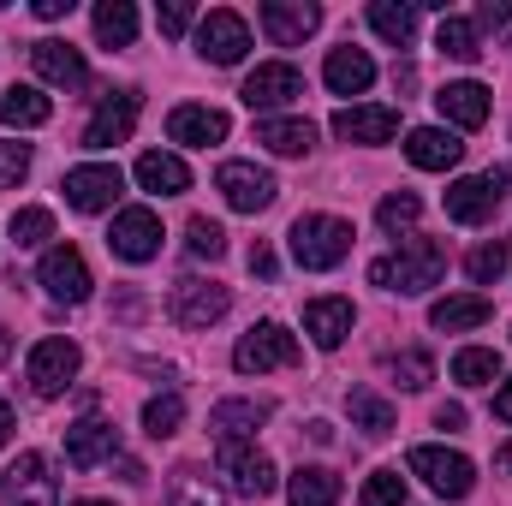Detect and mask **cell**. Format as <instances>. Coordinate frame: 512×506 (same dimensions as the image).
Returning <instances> with one entry per match:
<instances>
[{
	"label": "cell",
	"instance_id": "obj_50",
	"mask_svg": "<svg viewBox=\"0 0 512 506\" xmlns=\"http://www.w3.org/2000/svg\"><path fill=\"white\" fill-rule=\"evenodd\" d=\"M435 423L441 429H465V405H435Z\"/></svg>",
	"mask_w": 512,
	"mask_h": 506
},
{
	"label": "cell",
	"instance_id": "obj_23",
	"mask_svg": "<svg viewBox=\"0 0 512 506\" xmlns=\"http://www.w3.org/2000/svg\"><path fill=\"white\" fill-rule=\"evenodd\" d=\"M167 137L173 143H191V149H209L227 137V114L221 108H173L167 114Z\"/></svg>",
	"mask_w": 512,
	"mask_h": 506
},
{
	"label": "cell",
	"instance_id": "obj_24",
	"mask_svg": "<svg viewBox=\"0 0 512 506\" xmlns=\"http://www.w3.org/2000/svg\"><path fill=\"white\" fill-rule=\"evenodd\" d=\"M399 131V108H340L334 114V137L346 143H387Z\"/></svg>",
	"mask_w": 512,
	"mask_h": 506
},
{
	"label": "cell",
	"instance_id": "obj_44",
	"mask_svg": "<svg viewBox=\"0 0 512 506\" xmlns=\"http://www.w3.org/2000/svg\"><path fill=\"white\" fill-rule=\"evenodd\" d=\"M364 506H405V477L399 471H376L364 483Z\"/></svg>",
	"mask_w": 512,
	"mask_h": 506
},
{
	"label": "cell",
	"instance_id": "obj_40",
	"mask_svg": "<svg viewBox=\"0 0 512 506\" xmlns=\"http://www.w3.org/2000/svg\"><path fill=\"white\" fill-rule=\"evenodd\" d=\"M42 239H54V215H48V209H18V215H12V245L30 251V245H42Z\"/></svg>",
	"mask_w": 512,
	"mask_h": 506
},
{
	"label": "cell",
	"instance_id": "obj_42",
	"mask_svg": "<svg viewBox=\"0 0 512 506\" xmlns=\"http://www.w3.org/2000/svg\"><path fill=\"white\" fill-rule=\"evenodd\" d=\"M465 268H471V280H477V286H495V280L507 274V245H501V239H495V245H477Z\"/></svg>",
	"mask_w": 512,
	"mask_h": 506
},
{
	"label": "cell",
	"instance_id": "obj_28",
	"mask_svg": "<svg viewBox=\"0 0 512 506\" xmlns=\"http://www.w3.org/2000/svg\"><path fill=\"white\" fill-rule=\"evenodd\" d=\"M495 316V304L483 298V292H465V298H441L435 310H429V322L441 328V334H465V328H483Z\"/></svg>",
	"mask_w": 512,
	"mask_h": 506
},
{
	"label": "cell",
	"instance_id": "obj_34",
	"mask_svg": "<svg viewBox=\"0 0 512 506\" xmlns=\"http://www.w3.org/2000/svg\"><path fill=\"white\" fill-rule=\"evenodd\" d=\"M370 30L393 42V48H411V36H417V6H393V0H376L370 6Z\"/></svg>",
	"mask_w": 512,
	"mask_h": 506
},
{
	"label": "cell",
	"instance_id": "obj_36",
	"mask_svg": "<svg viewBox=\"0 0 512 506\" xmlns=\"http://www.w3.org/2000/svg\"><path fill=\"white\" fill-rule=\"evenodd\" d=\"M495 376H501V352H489V346H465L453 358V381L459 387H489Z\"/></svg>",
	"mask_w": 512,
	"mask_h": 506
},
{
	"label": "cell",
	"instance_id": "obj_56",
	"mask_svg": "<svg viewBox=\"0 0 512 506\" xmlns=\"http://www.w3.org/2000/svg\"><path fill=\"white\" fill-rule=\"evenodd\" d=\"M78 506H114V501H78Z\"/></svg>",
	"mask_w": 512,
	"mask_h": 506
},
{
	"label": "cell",
	"instance_id": "obj_12",
	"mask_svg": "<svg viewBox=\"0 0 512 506\" xmlns=\"http://www.w3.org/2000/svg\"><path fill=\"white\" fill-rule=\"evenodd\" d=\"M60 191H66V203L78 215H102V209H114V197L126 191V179H120V167H72Z\"/></svg>",
	"mask_w": 512,
	"mask_h": 506
},
{
	"label": "cell",
	"instance_id": "obj_38",
	"mask_svg": "<svg viewBox=\"0 0 512 506\" xmlns=\"http://www.w3.org/2000/svg\"><path fill=\"white\" fill-rule=\"evenodd\" d=\"M417 215H423V197H417V191H387L382 209H376V221H382L387 233H411Z\"/></svg>",
	"mask_w": 512,
	"mask_h": 506
},
{
	"label": "cell",
	"instance_id": "obj_8",
	"mask_svg": "<svg viewBox=\"0 0 512 506\" xmlns=\"http://www.w3.org/2000/svg\"><path fill=\"white\" fill-rule=\"evenodd\" d=\"M227 304H233V292H227L221 280H179L167 310H173L179 328H209V322L227 316Z\"/></svg>",
	"mask_w": 512,
	"mask_h": 506
},
{
	"label": "cell",
	"instance_id": "obj_3",
	"mask_svg": "<svg viewBox=\"0 0 512 506\" xmlns=\"http://www.w3.org/2000/svg\"><path fill=\"white\" fill-rule=\"evenodd\" d=\"M304 352H298V340L280 328V322H256L251 334L233 346V370L239 376H268V370H292Z\"/></svg>",
	"mask_w": 512,
	"mask_h": 506
},
{
	"label": "cell",
	"instance_id": "obj_21",
	"mask_svg": "<svg viewBox=\"0 0 512 506\" xmlns=\"http://www.w3.org/2000/svg\"><path fill=\"white\" fill-rule=\"evenodd\" d=\"M322 78H328L334 96H364V90L376 84V60H370L364 48H334L328 66H322Z\"/></svg>",
	"mask_w": 512,
	"mask_h": 506
},
{
	"label": "cell",
	"instance_id": "obj_5",
	"mask_svg": "<svg viewBox=\"0 0 512 506\" xmlns=\"http://www.w3.org/2000/svg\"><path fill=\"white\" fill-rule=\"evenodd\" d=\"M0 506H60V483L48 477V459L42 453H18V465H6Z\"/></svg>",
	"mask_w": 512,
	"mask_h": 506
},
{
	"label": "cell",
	"instance_id": "obj_9",
	"mask_svg": "<svg viewBox=\"0 0 512 506\" xmlns=\"http://www.w3.org/2000/svg\"><path fill=\"white\" fill-rule=\"evenodd\" d=\"M215 191L239 209V215H256V209H268L274 203V173L268 167H251V161H227L221 173H215Z\"/></svg>",
	"mask_w": 512,
	"mask_h": 506
},
{
	"label": "cell",
	"instance_id": "obj_1",
	"mask_svg": "<svg viewBox=\"0 0 512 506\" xmlns=\"http://www.w3.org/2000/svg\"><path fill=\"white\" fill-rule=\"evenodd\" d=\"M441 274H447V245L441 239H411L393 256L370 262V280L387 286V292H399V298H417V292L441 286Z\"/></svg>",
	"mask_w": 512,
	"mask_h": 506
},
{
	"label": "cell",
	"instance_id": "obj_31",
	"mask_svg": "<svg viewBox=\"0 0 512 506\" xmlns=\"http://www.w3.org/2000/svg\"><path fill=\"white\" fill-rule=\"evenodd\" d=\"M286 495H292V506H340V477L328 465H304V471H292Z\"/></svg>",
	"mask_w": 512,
	"mask_h": 506
},
{
	"label": "cell",
	"instance_id": "obj_55",
	"mask_svg": "<svg viewBox=\"0 0 512 506\" xmlns=\"http://www.w3.org/2000/svg\"><path fill=\"white\" fill-rule=\"evenodd\" d=\"M6 352H12V334H6V328H0V364H6Z\"/></svg>",
	"mask_w": 512,
	"mask_h": 506
},
{
	"label": "cell",
	"instance_id": "obj_4",
	"mask_svg": "<svg viewBox=\"0 0 512 506\" xmlns=\"http://www.w3.org/2000/svg\"><path fill=\"white\" fill-rule=\"evenodd\" d=\"M411 477H423L441 501H465L471 495V483H477V471H471V459L465 453H447V447H411Z\"/></svg>",
	"mask_w": 512,
	"mask_h": 506
},
{
	"label": "cell",
	"instance_id": "obj_47",
	"mask_svg": "<svg viewBox=\"0 0 512 506\" xmlns=\"http://www.w3.org/2000/svg\"><path fill=\"white\" fill-rule=\"evenodd\" d=\"M185 24H191V6H185V0L161 6V36H185Z\"/></svg>",
	"mask_w": 512,
	"mask_h": 506
},
{
	"label": "cell",
	"instance_id": "obj_53",
	"mask_svg": "<svg viewBox=\"0 0 512 506\" xmlns=\"http://www.w3.org/2000/svg\"><path fill=\"white\" fill-rule=\"evenodd\" d=\"M6 441H12V405L0 399V447H6Z\"/></svg>",
	"mask_w": 512,
	"mask_h": 506
},
{
	"label": "cell",
	"instance_id": "obj_17",
	"mask_svg": "<svg viewBox=\"0 0 512 506\" xmlns=\"http://www.w3.org/2000/svg\"><path fill=\"white\" fill-rule=\"evenodd\" d=\"M316 24H322V6H310V0H268V6H262V30H268V42H280V48H298Z\"/></svg>",
	"mask_w": 512,
	"mask_h": 506
},
{
	"label": "cell",
	"instance_id": "obj_20",
	"mask_svg": "<svg viewBox=\"0 0 512 506\" xmlns=\"http://www.w3.org/2000/svg\"><path fill=\"white\" fill-rule=\"evenodd\" d=\"M304 334H310L322 352L346 346V334H352V298H310V304H304Z\"/></svg>",
	"mask_w": 512,
	"mask_h": 506
},
{
	"label": "cell",
	"instance_id": "obj_35",
	"mask_svg": "<svg viewBox=\"0 0 512 506\" xmlns=\"http://www.w3.org/2000/svg\"><path fill=\"white\" fill-rule=\"evenodd\" d=\"M167 506H221V495H215V483L197 465H179L173 483H167Z\"/></svg>",
	"mask_w": 512,
	"mask_h": 506
},
{
	"label": "cell",
	"instance_id": "obj_6",
	"mask_svg": "<svg viewBox=\"0 0 512 506\" xmlns=\"http://www.w3.org/2000/svg\"><path fill=\"white\" fill-rule=\"evenodd\" d=\"M245 48H251V24H245L239 12L215 6V12L197 24V54H203L209 66H239V60H245Z\"/></svg>",
	"mask_w": 512,
	"mask_h": 506
},
{
	"label": "cell",
	"instance_id": "obj_33",
	"mask_svg": "<svg viewBox=\"0 0 512 506\" xmlns=\"http://www.w3.org/2000/svg\"><path fill=\"white\" fill-rule=\"evenodd\" d=\"M256 143H268L274 155H310L316 126H310V120H262V126H256Z\"/></svg>",
	"mask_w": 512,
	"mask_h": 506
},
{
	"label": "cell",
	"instance_id": "obj_45",
	"mask_svg": "<svg viewBox=\"0 0 512 506\" xmlns=\"http://www.w3.org/2000/svg\"><path fill=\"white\" fill-rule=\"evenodd\" d=\"M30 173V143H0V191H12Z\"/></svg>",
	"mask_w": 512,
	"mask_h": 506
},
{
	"label": "cell",
	"instance_id": "obj_14",
	"mask_svg": "<svg viewBox=\"0 0 512 506\" xmlns=\"http://www.w3.org/2000/svg\"><path fill=\"white\" fill-rule=\"evenodd\" d=\"M42 286H48V298H60V304H84L90 298V262L72 251V245H54V251L42 256Z\"/></svg>",
	"mask_w": 512,
	"mask_h": 506
},
{
	"label": "cell",
	"instance_id": "obj_30",
	"mask_svg": "<svg viewBox=\"0 0 512 506\" xmlns=\"http://www.w3.org/2000/svg\"><path fill=\"white\" fill-rule=\"evenodd\" d=\"M54 102L36 90V84H6L0 90V126H48Z\"/></svg>",
	"mask_w": 512,
	"mask_h": 506
},
{
	"label": "cell",
	"instance_id": "obj_26",
	"mask_svg": "<svg viewBox=\"0 0 512 506\" xmlns=\"http://www.w3.org/2000/svg\"><path fill=\"white\" fill-rule=\"evenodd\" d=\"M137 185L155 191V197H179V191H191V167L179 155L149 149V155H137Z\"/></svg>",
	"mask_w": 512,
	"mask_h": 506
},
{
	"label": "cell",
	"instance_id": "obj_29",
	"mask_svg": "<svg viewBox=\"0 0 512 506\" xmlns=\"http://www.w3.org/2000/svg\"><path fill=\"white\" fill-rule=\"evenodd\" d=\"M346 411H352V429H364L370 441L393 435V423H399V411L387 405L376 387H352V393H346Z\"/></svg>",
	"mask_w": 512,
	"mask_h": 506
},
{
	"label": "cell",
	"instance_id": "obj_48",
	"mask_svg": "<svg viewBox=\"0 0 512 506\" xmlns=\"http://www.w3.org/2000/svg\"><path fill=\"white\" fill-rule=\"evenodd\" d=\"M274 268H280V262H274V251H268V245H256V251H251V274L274 280Z\"/></svg>",
	"mask_w": 512,
	"mask_h": 506
},
{
	"label": "cell",
	"instance_id": "obj_27",
	"mask_svg": "<svg viewBox=\"0 0 512 506\" xmlns=\"http://www.w3.org/2000/svg\"><path fill=\"white\" fill-rule=\"evenodd\" d=\"M268 423V399H221L215 411H209V429L221 435V441H245Z\"/></svg>",
	"mask_w": 512,
	"mask_h": 506
},
{
	"label": "cell",
	"instance_id": "obj_32",
	"mask_svg": "<svg viewBox=\"0 0 512 506\" xmlns=\"http://www.w3.org/2000/svg\"><path fill=\"white\" fill-rule=\"evenodd\" d=\"M96 42L102 48H131L137 42V6L131 0H102L96 6Z\"/></svg>",
	"mask_w": 512,
	"mask_h": 506
},
{
	"label": "cell",
	"instance_id": "obj_54",
	"mask_svg": "<svg viewBox=\"0 0 512 506\" xmlns=\"http://www.w3.org/2000/svg\"><path fill=\"white\" fill-rule=\"evenodd\" d=\"M495 471H512V441L501 447V453H495Z\"/></svg>",
	"mask_w": 512,
	"mask_h": 506
},
{
	"label": "cell",
	"instance_id": "obj_16",
	"mask_svg": "<svg viewBox=\"0 0 512 506\" xmlns=\"http://www.w3.org/2000/svg\"><path fill=\"white\" fill-rule=\"evenodd\" d=\"M30 66H36V78H42V84H60V90H84V84H90L84 54H78L72 42H54V36L30 48Z\"/></svg>",
	"mask_w": 512,
	"mask_h": 506
},
{
	"label": "cell",
	"instance_id": "obj_43",
	"mask_svg": "<svg viewBox=\"0 0 512 506\" xmlns=\"http://www.w3.org/2000/svg\"><path fill=\"white\" fill-rule=\"evenodd\" d=\"M387 370H393V381H399V387H411V393L435 381V364H429V352H399Z\"/></svg>",
	"mask_w": 512,
	"mask_h": 506
},
{
	"label": "cell",
	"instance_id": "obj_18",
	"mask_svg": "<svg viewBox=\"0 0 512 506\" xmlns=\"http://www.w3.org/2000/svg\"><path fill=\"white\" fill-rule=\"evenodd\" d=\"M459 155H465V143L447 126H417L405 137V161L423 167V173H447V167H459Z\"/></svg>",
	"mask_w": 512,
	"mask_h": 506
},
{
	"label": "cell",
	"instance_id": "obj_22",
	"mask_svg": "<svg viewBox=\"0 0 512 506\" xmlns=\"http://www.w3.org/2000/svg\"><path fill=\"white\" fill-rule=\"evenodd\" d=\"M495 203H501V191H495L489 179H453V185H447V215H453L459 227H483V221L495 215Z\"/></svg>",
	"mask_w": 512,
	"mask_h": 506
},
{
	"label": "cell",
	"instance_id": "obj_46",
	"mask_svg": "<svg viewBox=\"0 0 512 506\" xmlns=\"http://www.w3.org/2000/svg\"><path fill=\"white\" fill-rule=\"evenodd\" d=\"M477 18H483V24H489L495 36H507V42H512V6H507V0H489V6L477 12Z\"/></svg>",
	"mask_w": 512,
	"mask_h": 506
},
{
	"label": "cell",
	"instance_id": "obj_49",
	"mask_svg": "<svg viewBox=\"0 0 512 506\" xmlns=\"http://www.w3.org/2000/svg\"><path fill=\"white\" fill-rule=\"evenodd\" d=\"M114 316H120V322H137V316H143V298H137V292H120V304H114Z\"/></svg>",
	"mask_w": 512,
	"mask_h": 506
},
{
	"label": "cell",
	"instance_id": "obj_7",
	"mask_svg": "<svg viewBox=\"0 0 512 506\" xmlns=\"http://www.w3.org/2000/svg\"><path fill=\"white\" fill-rule=\"evenodd\" d=\"M245 108L251 114H268V108H286V102H298L304 96V72L292 66V60H268V66H256L251 78H245Z\"/></svg>",
	"mask_w": 512,
	"mask_h": 506
},
{
	"label": "cell",
	"instance_id": "obj_41",
	"mask_svg": "<svg viewBox=\"0 0 512 506\" xmlns=\"http://www.w3.org/2000/svg\"><path fill=\"white\" fill-rule=\"evenodd\" d=\"M185 245H191V256H209V262H221V256H227V233H221V221L197 215V221L185 227Z\"/></svg>",
	"mask_w": 512,
	"mask_h": 506
},
{
	"label": "cell",
	"instance_id": "obj_2",
	"mask_svg": "<svg viewBox=\"0 0 512 506\" xmlns=\"http://www.w3.org/2000/svg\"><path fill=\"white\" fill-rule=\"evenodd\" d=\"M292 256L310 274L340 268L352 256V221H340V215H298L292 221Z\"/></svg>",
	"mask_w": 512,
	"mask_h": 506
},
{
	"label": "cell",
	"instance_id": "obj_25",
	"mask_svg": "<svg viewBox=\"0 0 512 506\" xmlns=\"http://www.w3.org/2000/svg\"><path fill=\"white\" fill-rule=\"evenodd\" d=\"M435 108H441V120H447V126H465V131H477L483 120H489V90L465 78V84H447V90L435 96Z\"/></svg>",
	"mask_w": 512,
	"mask_h": 506
},
{
	"label": "cell",
	"instance_id": "obj_19",
	"mask_svg": "<svg viewBox=\"0 0 512 506\" xmlns=\"http://www.w3.org/2000/svg\"><path fill=\"white\" fill-rule=\"evenodd\" d=\"M114 453H120V429H114V423L84 417V423L66 429V459H72L78 471H90V465H102V459H114Z\"/></svg>",
	"mask_w": 512,
	"mask_h": 506
},
{
	"label": "cell",
	"instance_id": "obj_13",
	"mask_svg": "<svg viewBox=\"0 0 512 506\" xmlns=\"http://www.w3.org/2000/svg\"><path fill=\"white\" fill-rule=\"evenodd\" d=\"M78 364H84V352H78L72 340H42V346L30 352V387H36L42 399H54V393L72 387Z\"/></svg>",
	"mask_w": 512,
	"mask_h": 506
},
{
	"label": "cell",
	"instance_id": "obj_15",
	"mask_svg": "<svg viewBox=\"0 0 512 506\" xmlns=\"http://www.w3.org/2000/svg\"><path fill=\"white\" fill-rule=\"evenodd\" d=\"M137 108H143V96H137V90L108 96V102L90 114V126H84V149H114V143H126L131 126H137Z\"/></svg>",
	"mask_w": 512,
	"mask_h": 506
},
{
	"label": "cell",
	"instance_id": "obj_11",
	"mask_svg": "<svg viewBox=\"0 0 512 506\" xmlns=\"http://www.w3.org/2000/svg\"><path fill=\"white\" fill-rule=\"evenodd\" d=\"M108 251L126 256V262L161 256V221H155V209H120L114 227H108Z\"/></svg>",
	"mask_w": 512,
	"mask_h": 506
},
{
	"label": "cell",
	"instance_id": "obj_10",
	"mask_svg": "<svg viewBox=\"0 0 512 506\" xmlns=\"http://www.w3.org/2000/svg\"><path fill=\"white\" fill-rule=\"evenodd\" d=\"M215 465H221V477L233 483V495H274V465H268V453H251L245 441H221V453H215Z\"/></svg>",
	"mask_w": 512,
	"mask_h": 506
},
{
	"label": "cell",
	"instance_id": "obj_37",
	"mask_svg": "<svg viewBox=\"0 0 512 506\" xmlns=\"http://www.w3.org/2000/svg\"><path fill=\"white\" fill-rule=\"evenodd\" d=\"M435 48H441L447 60H459V66H471V60L483 54V42H477V24H465V18H441V36H435Z\"/></svg>",
	"mask_w": 512,
	"mask_h": 506
},
{
	"label": "cell",
	"instance_id": "obj_51",
	"mask_svg": "<svg viewBox=\"0 0 512 506\" xmlns=\"http://www.w3.org/2000/svg\"><path fill=\"white\" fill-rule=\"evenodd\" d=\"M66 12H72V0H36V18H48V24L66 18Z\"/></svg>",
	"mask_w": 512,
	"mask_h": 506
},
{
	"label": "cell",
	"instance_id": "obj_39",
	"mask_svg": "<svg viewBox=\"0 0 512 506\" xmlns=\"http://www.w3.org/2000/svg\"><path fill=\"white\" fill-rule=\"evenodd\" d=\"M179 423H185V399L179 393H155L149 405H143V429L161 441V435H179Z\"/></svg>",
	"mask_w": 512,
	"mask_h": 506
},
{
	"label": "cell",
	"instance_id": "obj_52",
	"mask_svg": "<svg viewBox=\"0 0 512 506\" xmlns=\"http://www.w3.org/2000/svg\"><path fill=\"white\" fill-rule=\"evenodd\" d=\"M495 417H501V423H512V381L495 393Z\"/></svg>",
	"mask_w": 512,
	"mask_h": 506
}]
</instances>
